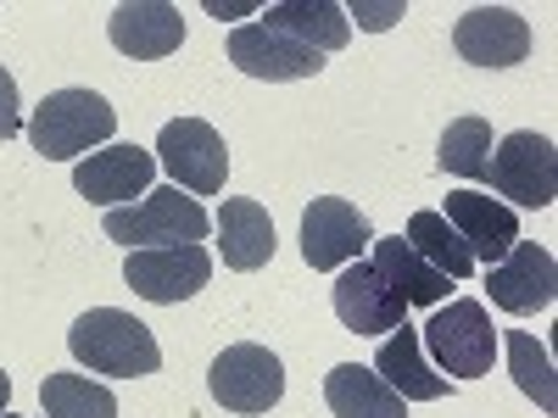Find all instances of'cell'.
<instances>
[{"label":"cell","mask_w":558,"mask_h":418,"mask_svg":"<svg viewBox=\"0 0 558 418\" xmlns=\"http://www.w3.org/2000/svg\"><path fill=\"white\" fill-rule=\"evenodd\" d=\"M123 279L134 296H146L157 307H179L196 291H207L213 257H207V246H146V251H129Z\"/></svg>","instance_id":"obj_8"},{"label":"cell","mask_w":558,"mask_h":418,"mask_svg":"<svg viewBox=\"0 0 558 418\" xmlns=\"http://www.w3.org/2000/svg\"><path fill=\"white\" fill-rule=\"evenodd\" d=\"M430 352V362L441 368V374H458V380H481L492 374V362H497V330H492V318L475 296H463V302H447L430 323H425V341H418Z\"/></svg>","instance_id":"obj_4"},{"label":"cell","mask_w":558,"mask_h":418,"mask_svg":"<svg viewBox=\"0 0 558 418\" xmlns=\"http://www.w3.org/2000/svg\"><path fill=\"white\" fill-rule=\"evenodd\" d=\"M107 39L134 62H157L184 45V17L168 0H129V7H118L107 17Z\"/></svg>","instance_id":"obj_16"},{"label":"cell","mask_w":558,"mask_h":418,"mask_svg":"<svg viewBox=\"0 0 558 418\" xmlns=\"http://www.w3.org/2000/svg\"><path fill=\"white\" fill-rule=\"evenodd\" d=\"M441 218L458 229V241L470 246L475 268H481V262H486V268L502 262L508 251H514V241H520L514 207H502V201H492V196H481V190H452L447 207H441Z\"/></svg>","instance_id":"obj_14"},{"label":"cell","mask_w":558,"mask_h":418,"mask_svg":"<svg viewBox=\"0 0 558 418\" xmlns=\"http://www.w3.org/2000/svg\"><path fill=\"white\" fill-rule=\"evenodd\" d=\"M375 374L402 396V402H441L447 396V374H436V368L425 362V346H418V330L413 323H402V330H391V341L375 352Z\"/></svg>","instance_id":"obj_18"},{"label":"cell","mask_w":558,"mask_h":418,"mask_svg":"<svg viewBox=\"0 0 558 418\" xmlns=\"http://www.w3.org/2000/svg\"><path fill=\"white\" fill-rule=\"evenodd\" d=\"M402 241H408L418 257H425L430 268H441L447 279H470V273H475V257H470V246L458 241V229H452L441 212H413Z\"/></svg>","instance_id":"obj_22"},{"label":"cell","mask_w":558,"mask_h":418,"mask_svg":"<svg viewBox=\"0 0 558 418\" xmlns=\"http://www.w3.org/2000/svg\"><path fill=\"white\" fill-rule=\"evenodd\" d=\"M23 134V101H17V78L0 67V139Z\"/></svg>","instance_id":"obj_26"},{"label":"cell","mask_w":558,"mask_h":418,"mask_svg":"<svg viewBox=\"0 0 558 418\" xmlns=\"http://www.w3.org/2000/svg\"><path fill=\"white\" fill-rule=\"evenodd\" d=\"M368 246H375V223H368L352 201L318 196V201L302 212V257H307V268H318V273L347 268V262H357Z\"/></svg>","instance_id":"obj_9"},{"label":"cell","mask_w":558,"mask_h":418,"mask_svg":"<svg viewBox=\"0 0 558 418\" xmlns=\"http://www.w3.org/2000/svg\"><path fill=\"white\" fill-rule=\"evenodd\" d=\"M207 391H213L218 407L257 418V413H268L279 396H286V362H279L268 346H257V341L223 346L213 357V368H207Z\"/></svg>","instance_id":"obj_6"},{"label":"cell","mask_w":558,"mask_h":418,"mask_svg":"<svg viewBox=\"0 0 558 418\" xmlns=\"http://www.w3.org/2000/svg\"><path fill=\"white\" fill-rule=\"evenodd\" d=\"M0 418H17V413H0Z\"/></svg>","instance_id":"obj_30"},{"label":"cell","mask_w":558,"mask_h":418,"mask_svg":"<svg viewBox=\"0 0 558 418\" xmlns=\"http://www.w3.org/2000/svg\"><path fill=\"white\" fill-rule=\"evenodd\" d=\"M330 302H336V318L347 323L352 335H386V330H402V323H408V302L386 285V273L368 257L341 268Z\"/></svg>","instance_id":"obj_10"},{"label":"cell","mask_w":558,"mask_h":418,"mask_svg":"<svg viewBox=\"0 0 558 418\" xmlns=\"http://www.w3.org/2000/svg\"><path fill=\"white\" fill-rule=\"evenodd\" d=\"M352 17H357L363 28H375V34H380V28H391V23L402 17V0H386V7H368V0H352V7H347V23H352Z\"/></svg>","instance_id":"obj_27"},{"label":"cell","mask_w":558,"mask_h":418,"mask_svg":"<svg viewBox=\"0 0 558 418\" xmlns=\"http://www.w3.org/2000/svg\"><path fill=\"white\" fill-rule=\"evenodd\" d=\"M486 291L502 312H542L558 296V262L547 246L514 241V251L486 268Z\"/></svg>","instance_id":"obj_11"},{"label":"cell","mask_w":558,"mask_h":418,"mask_svg":"<svg viewBox=\"0 0 558 418\" xmlns=\"http://www.w3.org/2000/svg\"><path fill=\"white\" fill-rule=\"evenodd\" d=\"M112 128H118V112L107 107V96H96V89H51L28 118V146L45 162H73L89 146L112 139Z\"/></svg>","instance_id":"obj_3"},{"label":"cell","mask_w":558,"mask_h":418,"mask_svg":"<svg viewBox=\"0 0 558 418\" xmlns=\"http://www.w3.org/2000/svg\"><path fill=\"white\" fill-rule=\"evenodd\" d=\"M39 402H45V418H118V396L84 374H45Z\"/></svg>","instance_id":"obj_24"},{"label":"cell","mask_w":558,"mask_h":418,"mask_svg":"<svg viewBox=\"0 0 558 418\" xmlns=\"http://www.w3.org/2000/svg\"><path fill=\"white\" fill-rule=\"evenodd\" d=\"M268 28L307 45V51H318V57L341 51V45L352 39L347 7H336V0H279V7H268Z\"/></svg>","instance_id":"obj_21"},{"label":"cell","mask_w":558,"mask_h":418,"mask_svg":"<svg viewBox=\"0 0 558 418\" xmlns=\"http://www.w3.org/2000/svg\"><path fill=\"white\" fill-rule=\"evenodd\" d=\"M157 162L168 168L173 190H184V196H218L223 179H229L223 134L202 118H173L157 139Z\"/></svg>","instance_id":"obj_7"},{"label":"cell","mask_w":558,"mask_h":418,"mask_svg":"<svg viewBox=\"0 0 558 418\" xmlns=\"http://www.w3.org/2000/svg\"><path fill=\"white\" fill-rule=\"evenodd\" d=\"M68 352L89 374H112V380H146L162 368V346L151 335V323H140L134 312H118V307H89L68 330Z\"/></svg>","instance_id":"obj_1"},{"label":"cell","mask_w":558,"mask_h":418,"mask_svg":"<svg viewBox=\"0 0 558 418\" xmlns=\"http://www.w3.org/2000/svg\"><path fill=\"white\" fill-rule=\"evenodd\" d=\"M207 12H213V17H218V23H223V17H241V12H246V7H218V0H207Z\"/></svg>","instance_id":"obj_28"},{"label":"cell","mask_w":558,"mask_h":418,"mask_svg":"<svg viewBox=\"0 0 558 418\" xmlns=\"http://www.w3.org/2000/svg\"><path fill=\"white\" fill-rule=\"evenodd\" d=\"M486 179H492V190L508 196L514 207H531V212L553 207V196H558V151H553V139L536 134V128L502 134L492 162H486Z\"/></svg>","instance_id":"obj_5"},{"label":"cell","mask_w":558,"mask_h":418,"mask_svg":"<svg viewBox=\"0 0 558 418\" xmlns=\"http://www.w3.org/2000/svg\"><path fill=\"white\" fill-rule=\"evenodd\" d=\"M497 346L508 352V374H514V385H520L542 413H553V407H558V380H553V357H547V346H542L536 335H525V330H508Z\"/></svg>","instance_id":"obj_23"},{"label":"cell","mask_w":558,"mask_h":418,"mask_svg":"<svg viewBox=\"0 0 558 418\" xmlns=\"http://www.w3.org/2000/svg\"><path fill=\"white\" fill-rule=\"evenodd\" d=\"M151 173H157V157L140 151V146H107V151H89L78 168H73V190L96 207H118L129 196H146L151 190Z\"/></svg>","instance_id":"obj_15"},{"label":"cell","mask_w":558,"mask_h":418,"mask_svg":"<svg viewBox=\"0 0 558 418\" xmlns=\"http://www.w3.org/2000/svg\"><path fill=\"white\" fill-rule=\"evenodd\" d=\"M452 45L463 62L475 67H514L531 57V23L514 7H475L452 28Z\"/></svg>","instance_id":"obj_12"},{"label":"cell","mask_w":558,"mask_h":418,"mask_svg":"<svg viewBox=\"0 0 558 418\" xmlns=\"http://www.w3.org/2000/svg\"><path fill=\"white\" fill-rule=\"evenodd\" d=\"M368 251H375L368 262H375V268L386 273V285H391L408 307H436V302H447L452 279H447L441 268H430V262L418 257L402 235H391V241H380V235H375V246H368Z\"/></svg>","instance_id":"obj_20"},{"label":"cell","mask_w":558,"mask_h":418,"mask_svg":"<svg viewBox=\"0 0 558 418\" xmlns=\"http://www.w3.org/2000/svg\"><path fill=\"white\" fill-rule=\"evenodd\" d=\"M213 229H218V251H223V268H235V273H257L263 262H274V218H268V207L263 201H246V196H235V201H223L218 207V218H213Z\"/></svg>","instance_id":"obj_17"},{"label":"cell","mask_w":558,"mask_h":418,"mask_svg":"<svg viewBox=\"0 0 558 418\" xmlns=\"http://www.w3.org/2000/svg\"><path fill=\"white\" fill-rule=\"evenodd\" d=\"M324 402L336 418H408V402L363 362H341L324 374Z\"/></svg>","instance_id":"obj_19"},{"label":"cell","mask_w":558,"mask_h":418,"mask_svg":"<svg viewBox=\"0 0 558 418\" xmlns=\"http://www.w3.org/2000/svg\"><path fill=\"white\" fill-rule=\"evenodd\" d=\"M229 62H235L246 78H263V84H291V78H318L324 73L318 51L274 34L268 23H246V28L229 34Z\"/></svg>","instance_id":"obj_13"},{"label":"cell","mask_w":558,"mask_h":418,"mask_svg":"<svg viewBox=\"0 0 558 418\" xmlns=\"http://www.w3.org/2000/svg\"><path fill=\"white\" fill-rule=\"evenodd\" d=\"M436 162H441V173H458V179H486V162H492V123H486V118H458V123H447Z\"/></svg>","instance_id":"obj_25"},{"label":"cell","mask_w":558,"mask_h":418,"mask_svg":"<svg viewBox=\"0 0 558 418\" xmlns=\"http://www.w3.org/2000/svg\"><path fill=\"white\" fill-rule=\"evenodd\" d=\"M7 402H12V374L0 368V413H7Z\"/></svg>","instance_id":"obj_29"},{"label":"cell","mask_w":558,"mask_h":418,"mask_svg":"<svg viewBox=\"0 0 558 418\" xmlns=\"http://www.w3.org/2000/svg\"><path fill=\"white\" fill-rule=\"evenodd\" d=\"M101 229H107V241L146 251V246H202L213 235V218L196 196L162 184V190H146L134 207H112Z\"/></svg>","instance_id":"obj_2"}]
</instances>
